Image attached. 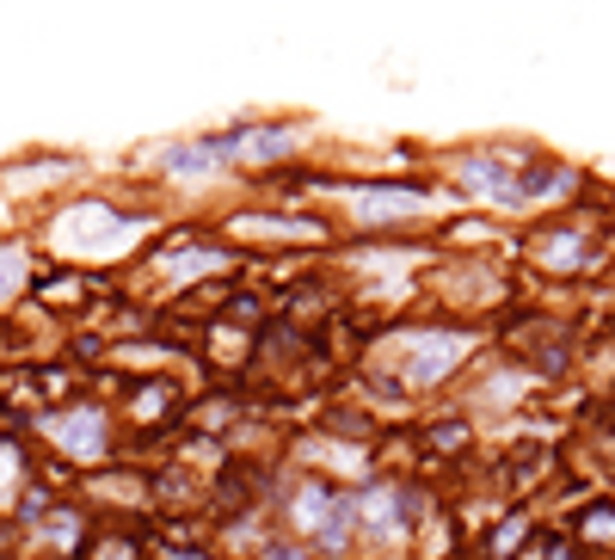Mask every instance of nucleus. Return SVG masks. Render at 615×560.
<instances>
[{
  "mask_svg": "<svg viewBox=\"0 0 615 560\" xmlns=\"http://www.w3.org/2000/svg\"><path fill=\"white\" fill-rule=\"evenodd\" d=\"M222 160H215L210 142H179V148H167V172H179V179H203V172H215Z\"/></svg>",
  "mask_w": 615,
  "mask_h": 560,
  "instance_id": "6",
  "label": "nucleus"
},
{
  "mask_svg": "<svg viewBox=\"0 0 615 560\" xmlns=\"http://www.w3.org/2000/svg\"><path fill=\"white\" fill-rule=\"evenodd\" d=\"M265 560H302V548H290V542H271V548H265Z\"/></svg>",
  "mask_w": 615,
  "mask_h": 560,
  "instance_id": "12",
  "label": "nucleus"
},
{
  "mask_svg": "<svg viewBox=\"0 0 615 560\" xmlns=\"http://www.w3.org/2000/svg\"><path fill=\"white\" fill-rule=\"evenodd\" d=\"M13 462H19V456H13V444H0V481L13 474Z\"/></svg>",
  "mask_w": 615,
  "mask_h": 560,
  "instance_id": "13",
  "label": "nucleus"
},
{
  "mask_svg": "<svg viewBox=\"0 0 615 560\" xmlns=\"http://www.w3.org/2000/svg\"><path fill=\"white\" fill-rule=\"evenodd\" d=\"M468 351V339H456V333H425V339H413V363H406V382L413 389H425V382H444L449 363Z\"/></svg>",
  "mask_w": 615,
  "mask_h": 560,
  "instance_id": "3",
  "label": "nucleus"
},
{
  "mask_svg": "<svg viewBox=\"0 0 615 560\" xmlns=\"http://www.w3.org/2000/svg\"><path fill=\"white\" fill-rule=\"evenodd\" d=\"M19 283H25V253H19V247H0V302L19 296Z\"/></svg>",
  "mask_w": 615,
  "mask_h": 560,
  "instance_id": "10",
  "label": "nucleus"
},
{
  "mask_svg": "<svg viewBox=\"0 0 615 560\" xmlns=\"http://www.w3.org/2000/svg\"><path fill=\"white\" fill-rule=\"evenodd\" d=\"M345 536H351V499L338 493L333 505H326V517L314 524V542H321L326 555H333V548H345Z\"/></svg>",
  "mask_w": 615,
  "mask_h": 560,
  "instance_id": "7",
  "label": "nucleus"
},
{
  "mask_svg": "<svg viewBox=\"0 0 615 560\" xmlns=\"http://www.w3.org/2000/svg\"><path fill=\"white\" fill-rule=\"evenodd\" d=\"M56 240L75 253H118L123 240H130V222H118L105 203H75V210L62 216Z\"/></svg>",
  "mask_w": 615,
  "mask_h": 560,
  "instance_id": "1",
  "label": "nucleus"
},
{
  "mask_svg": "<svg viewBox=\"0 0 615 560\" xmlns=\"http://www.w3.org/2000/svg\"><path fill=\"white\" fill-rule=\"evenodd\" d=\"M517 536H523V517H517V524H505V529H499V542H492V548H499V555H511V548H517Z\"/></svg>",
  "mask_w": 615,
  "mask_h": 560,
  "instance_id": "11",
  "label": "nucleus"
},
{
  "mask_svg": "<svg viewBox=\"0 0 615 560\" xmlns=\"http://www.w3.org/2000/svg\"><path fill=\"white\" fill-rule=\"evenodd\" d=\"M425 191H357V216L369 222H394V216H418L425 210Z\"/></svg>",
  "mask_w": 615,
  "mask_h": 560,
  "instance_id": "5",
  "label": "nucleus"
},
{
  "mask_svg": "<svg viewBox=\"0 0 615 560\" xmlns=\"http://www.w3.org/2000/svg\"><path fill=\"white\" fill-rule=\"evenodd\" d=\"M241 155H253V160H283V155H290V130H253V136H241Z\"/></svg>",
  "mask_w": 615,
  "mask_h": 560,
  "instance_id": "8",
  "label": "nucleus"
},
{
  "mask_svg": "<svg viewBox=\"0 0 615 560\" xmlns=\"http://www.w3.org/2000/svg\"><path fill=\"white\" fill-rule=\"evenodd\" d=\"M44 432L56 437L68 456H105V413H99V406H80V413L44 419Z\"/></svg>",
  "mask_w": 615,
  "mask_h": 560,
  "instance_id": "2",
  "label": "nucleus"
},
{
  "mask_svg": "<svg viewBox=\"0 0 615 560\" xmlns=\"http://www.w3.org/2000/svg\"><path fill=\"white\" fill-rule=\"evenodd\" d=\"M584 247L572 240V234H554V240H541V265H554V271H567V265H579Z\"/></svg>",
  "mask_w": 615,
  "mask_h": 560,
  "instance_id": "9",
  "label": "nucleus"
},
{
  "mask_svg": "<svg viewBox=\"0 0 615 560\" xmlns=\"http://www.w3.org/2000/svg\"><path fill=\"white\" fill-rule=\"evenodd\" d=\"M461 186L480 191V198H492V203H523V186H517V179H511V172L499 167L492 155L468 160V167H461Z\"/></svg>",
  "mask_w": 615,
  "mask_h": 560,
  "instance_id": "4",
  "label": "nucleus"
}]
</instances>
